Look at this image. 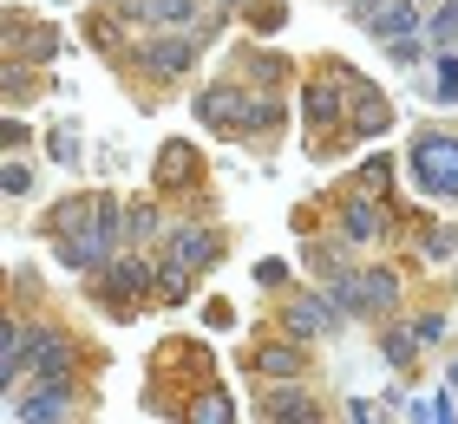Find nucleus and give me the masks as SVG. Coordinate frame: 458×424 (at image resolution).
<instances>
[{
	"label": "nucleus",
	"instance_id": "obj_18",
	"mask_svg": "<svg viewBox=\"0 0 458 424\" xmlns=\"http://www.w3.org/2000/svg\"><path fill=\"white\" fill-rule=\"evenodd\" d=\"M406 254L420 268H445L458 262V216H412L406 229Z\"/></svg>",
	"mask_w": 458,
	"mask_h": 424
},
{
	"label": "nucleus",
	"instance_id": "obj_19",
	"mask_svg": "<svg viewBox=\"0 0 458 424\" xmlns=\"http://www.w3.org/2000/svg\"><path fill=\"white\" fill-rule=\"evenodd\" d=\"M164 236H171V216H164L157 189H151V196H124V248L157 254V248H164Z\"/></svg>",
	"mask_w": 458,
	"mask_h": 424
},
{
	"label": "nucleus",
	"instance_id": "obj_25",
	"mask_svg": "<svg viewBox=\"0 0 458 424\" xmlns=\"http://www.w3.org/2000/svg\"><path fill=\"white\" fill-rule=\"evenodd\" d=\"M183 424H236V405H229L223 386H210V378H203V386L191 392V412H183Z\"/></svg>",
	"mask_w": 458,
	"mask_h": 424
},
{
	"label": "nucleus",
	"instance_id": "obj_28",
	"mask_svg": "<svg viewBox=\"0 0 458 424\" xmlns=\"http://www.w3.org/2000/svg\"><path fill=\"white\" fill-rule=\"evenodd\" d=\"M47 85V66H27V59H7V104H33V92Z\"/></svg>",
	"mask_w": 458,
	"mask_h": 424
},
{
	"label": "nucleus",
	"instance_id": "obj_23",
	"mask_svg": "<svg viewBox=\"0 0 458 424\" xmlns=\"http://www.w3.org/2000/svg\"><path fill=\"white\" fill-rule=\"evenodd\" d=\"M420 353H426V346H420V333L406 327V313H400V320H386V327H380V359H386L393 372L420 366Z\"/></svg>",
	"mask_w": 458,
	"mask_h": 424
},
{
	"label": "nucleus",
	"instance_id": "obj_20",
	"mask_svg": "<svg viewBox=\"0 0 458 424\" xmlns=\"http://www.w3.org/2000/svg\"><path fill=\"white\" fill-rule=\"evenodd\" d=\"M400 177H406V163L393 157V151H373V157H360V170L347 177V189H360V196H380V203H400L393 189H400Z\"/></svg>",
	"mask_w": 458,
	"mask_h": 424
},
{
	"label": "nucleus",
	"instance_id": "obj_36",
	"mask_svg": "<svg viewBox=\"0 0 458 424\" xmlns=\"http://www.w3.org/2000/svg\"><path fill=\"white\" fill-rule=\"evenodd\" d=\"M341 424H380V418H373V398H347V405H341Z\"/></svg>",
	"mask_w": 458,
	"mask_h": 424
},
{
	"label": "nucleus",
	"instance_id": "obj_41",
	"mask_svg": "<svg viewBox=\"0 0 458 424\" xmlns=\"http://www.w3.org/2000/svg\"><path fill=\"white\" fill-rule=\"evenodd\" d=\"M420 7H439V0H420Z\"/></svg>",
	"mask_w": 458,
	"mask_h": 424
},
{
	"label": "nucleus",
	"instance_id": "obj_24",
	"mask_svg": "<svg viewBox=\"0 0 458 424\" xmlns=\"http://www.w3.org/2000/svg\"><path fill=\"white\" fill-rule=\"evenodd\" d=\"M39 151H47L59 170H79L86 163V137H79V124H47V131H39Z\"/></svg>",
	"mask_w": 458,
	"mask_h": 424
},
{
	"label": "nucleus",
	"instance_id": "obj_43",
	"mask_svg": "<svg viewBox=\"0 0 458 424\" xmlns=\"http://www.w3.org/2000/svg\"><path fill=\"white\" fill-rule=\"evenodd\" d=\"M452 333H458V320H452Z\"/></svg>",
	"mask_w": 458,
	"mask_h": 424
},
{
	"label": "nucleus",
	"instance_id": "obj_26",
	"mask_svg": "<svg viewBox=\"0 0 458 424\" xmlns=\"http://www.w3.org/2000/svg\"><path fill=\"white\" fill-rule=\"evenodd\" d=\"M236 20H242L256 39H282V33H288V0H249Z\"/></svg>",
	"mask_w": 458,
	"mask_h": 424
},
{
	"label": "nucleus",
	"instance_id": "obj_1",
	"mask_svg": "<svg viewBox=\"0 0 458 424\" xmlns=\"http://www.w3.org/2000/svg\"><path fill=\"white\" fill-rule=\"evenodd\" d=\"M39 236L53 242V262L72 274H98L124 254V196L112 189H72L39 216Z\"/></svg>",
	"mask_w": 458,
	"mask_h": 424
},
{
	"label": "nucleus",
	"instance_id": "obj_13",
	"mask_svg": "<svg viewBox=\"0 0 458 424\" xmlns=\"http://www.w3.org/2000/svg\"><path fill=\"white\" fill-rule=\"evenodd\" d=\"M86 405V386H20L7 398V418L20 424H72Z\"/></svg>",
	"mask_w": 458,
	"mask_h": 424
},
{
	"label": "nucleus",
	"instance_id": "obj_29",
	"mask_svg": "<svg viewBox=\"0 0 458 424\" xmlns=\"http://www.w3.org/2000/svg\"><path fill=\"white\" fill-rule=\"evenodd\" d=\"M426 33H432V46H458V0L426 7Z\"/></svg>",
	"mask_w": 458,
	"mask_h": 424
},
{
	"label": "nucleus",
	"instance_id": "obj_30",
	"mask_svg": "<svg viewBox=\"0 0 458 424\" xmlns=\"http://www.w3.org/2000/svg\"><path fill=\"white\" fill-rule=\"evenodd\" d=\"M0 189L20 203V196H33V163L27 157H7V170H0Z\"/></svg>",
	"mask_w": 458,
	"mask_h": 424
},
{
	"label": "nucleus",
	"instance_id": "obj_32",
	"mask_svg": "<svg viewBox=\"0 0 458 424\" xmlns=\"http://www.w3.org/2000/svg\"><path fill=\"white\" fill-rule=\"evenodd\" d=\"M341 7H347V20H353V27H360V33H367V27H373V20H380V13L393 7V0H341Z\"/></svg>",
	"mask_w": 458,
	"mask_h": 424
},
{
	"label": "nucleus",
	"instance_id": "obj_14",
	"mask_svg": "<svg viewBox=\"0 0 458 424\" xmlns=\"http://www.w3.org/2000/svg\"><path fill=\"white\" fill-rule=\"evenodd\" d=\"M223 72H236L242 85H256V92H276V98H282L288 85H295V59L276 53L268 39H256V46H236V53H229Z\"/></svg>",
	"mask_w": 458,
	"mask_h": 424
},
{
	"label": "nucleus",
	"instance_id": "obj_40",
	"mask_svg": "<svg viewBox=\"0 0 458 424\" xmlns=\"http://www.w3.org/2000/svg\"><path fill=\"white\" fill-rule=\"evenodd\" d=\"M452 287H458V262H452Z\"/></svg>",
	"mask_w": 458,
	"mask_h": 424
},
{
	"label": "nucleus",
	"instance_id": "obj_5",
	"mask_svg": "<svg viewBox=\"0 0 458 424\" xmlns=\"http://www.w3.org/2000/svg\"><path fill=\"white\" fill-rule=\"evenodd\" d=\"M106 366V353H92L86 339H72L66 327L33 320L27 339V386H86V372Z\"/></svg>",
	"mask_w": 458,
	"mask_h": 424
},
{
	"label": "nucleus",
	"instance_id": "obj_8",
	"mask_svg": "<svg viewBox=\"0 0 458 424\" xmlns=\"http://www.w3.org/2000/svg\"><path fill=\"white\" fill-rule=\"evenodd\" d=\"M276 327H288L295 339H308V346H321V339L347 333V313L335 307V294H327V287L315 281V287H288V294H282Z\"/></svg>",
	"mask_w": 458,
	"mask_h": 424
},
{
	"label": "nucleus",
	"instance_id": "obj_27",
	"mask_svg": "<svg viewBox=\"0 0 458 424\" xmlns=\"http://www.w3.org/2000/svg\"><path fill=\"white\" fill-rule=\"evenodd\" d=\"M197 294V274L191 268H177V262H164L157 254V307H183Z\"/></svg>",
	"mask_w": 458,
	"mask_h": 424
},
{
	"label": "nucleus",
	"instance_id": "obj_16",
	"mask_svg": "<svg viewBox=\"0 0 458 424\" xmlns=\"http://www.w3.org/2000/svg\"><path fill=\"white\" fill-rule=\"evenodd\" d=\"M393 124H400L393 98H386L373 79H353V104H347V144H373V137H386Z\"/></svg>",
	"mask_w": 458,
	"mask_h": 424
},
{
	"label": "nucleus",
	"instance_id": "obj_10",
	"mask_svg": "<svg viewBox=\"0 0 458 424\" xmlns=\"http://www.w3.org/2000/svg\"><path fill=\"white\" fill-rule=\"evenodd\" d=\"M242 372L256 378V386H276V378H308V339H295L288 327L262 333L256 346L242 353Z\"/></svg>",
	"mask_w": 458,
	"mask_h": 424
},
{
	"label": "nucleus",
	"instance_id": "obj_42",
	"mask_svg": "<svg viewBox=\"0 0 458 424\" xmlns=\"http://www.w3.org/2000/svg\"><path fill=\"white\" fill-rule=\"evenodd\" d=\"M72 424H92V418H72Z\"/></svg>",
	"mask_w": 458,
	"mask_h": 424
},
{
	"label": "nucleus",
	"instance_id": "obj_12",
	"mask_svg": "<svg viewBox=\"0 0 458 424\" xmlns=\"http://www.w3.org/2000/svg\"><path fill=\"white\" fill-rule=\"evenodd\" d=\"M0 39H7V59H27V66H53V59L66 53L59 27H53V20H33L27 7H7V20H0Z\"/></svg>",
	"mask_w": 458,
	"mask_h": 424
},
{
	"label": "nucleus",
	"instance_id": "obj_3",
	"mask_svg": "<svg viewBox=\"0 0 458 424\" xmlns=\"http://www.w3.org/2000/svg\"><path fill=\"white\" fill-rule=\"evenodd\" d=\"M210 46H216V33H144L138 46L118 59V72L131 79L138 92H164V85H183V79H191Z\"/></svg>",
	"mask_w": 458,
	"mask_h": 424
},
{
	"label": "nucleus",
	"instance_id": "obj_22",
	"mask_svg": "<svg viewBox=\"0 0 458 424\" xmlns=\"http://www.w3.org/2000/svg\"><path fill=\"white\" fill-rule=\"evenodd\" d=\"M426 92H432L439 112L458 104V46H432V59H426Z\"/></svg>",
	"mask_w": 458,
	"mask_h": 424
},
{
	"label": "nucleus",
	"instance_id": "obj_39",
	"mask_svg": "<svg viewBox=\"0 0 458 424\" xmlns=\"http://www.w3.org/2000/svg\"><path fill=\"white\" fill-rule=\"evenodd\" d=\"M301 424H335V418H301Z\"/></svg>",
	"mask_w": 458,
	"mask_h": 424
},
{
	"label": "nucleus",
	"instance_id": "obj_4",
	"mask_svg": "<svg viewBox=\"0 0 458 424\" xmlns=\"http://www.w3.org/2000/svg\"><path fill=\"white\" fill-rule=\"evenodd\" d=\"M400 163H406V183L420 189V196L458 209V124H452V118H426V124H412V137H406Z\"/></svg>",
	"mask_w": 458,
	"mask_h": 424
},
{
	"label": "nucleus",
	"instance_id": "obj_21",
	"mask_svg": "<svg viewBox=\"0 0 458 424\" xmlns=\"http://www.w3.org/2000/svg\"><path fill=\"white\" fill-rule=\"evenodd\" d=\"M412 33H426V7H420V0H393V7L367 27L373 46H393V39H412ZM426 39H432V33H426Z\"/></svg>",
	"mask_w": 458,
	"mask_h": 424
},
{
	"label": "nucleus",
	"instance_id": "obj_17",
	"mask_svg": "<svg viewBox=\"0 0 458 424\" xmlns=\"http://www.w3.org/2000/svg\"><path fill=\"white\" fill-rule=\"evenodd\" d=\"M256 405H262V424H301V418H327L308 378H276V386H256Z\"/></svg>",
	"mask_w": 458,
	"mask_h": 424
},
{
	"label": "nucleus",
	"instance_id": "obj_11",
	"mask_svg": "<svg viewBox=\"0 0 458 424\" xmlns=\"http://www.w3.org/2000/svg\"><path fill=\"white\" fill-rule=\"evenodd\" d=\"M400 307H406V274L393 262H360V301H353V320L386 327V320H400Z\"/></svg>",
	"mask_w": 458,
	"mask_h": 424
},
{
	"label": "nucleus",
	"instance_id": "obj_38",
	"mask_svg": "<svg viewBox=\"0 0 458 424\" xmlns=\"http://www.w3.org/2000/svg\"><path fill=\"white\" fill-rule=\"evenodd\" d=\"M445 386L458 392V359H445Z\"/></svg>",
	"mask_w": 458,
	"mask_h": 424
},
{
	"label": "nucleus",
	"instance_id": "obj_15",
	"mask_svg": "<svg viewBox=\"0 0 458 424\" xmlns=\"http://www.w3.org/2000/svg\"><path fill=\"white\" fill-rule=\"evenodd\" d=\"M151 189L157 196H203V157L191 151L183 137L157 144V163H151Z\"/></svg>",
	"mask_w": 458,
	"mask_h": 424
},
{
	"label": "nucleus",
	"instance_id": "obj_35",
	"mask_svg": "<svg viewBox=\"0 0 458 424\" xmlns=\"http://www.w3.org/2000/svg\"><path fill=\"white\" fill-rule=\"evenodd\" d=\"M27 144H33V124L20 112H7V151H27Z\"/></svg>",
	"mask_w": 458,
	"mask_h": 424
},
{
	"label": "nucleus",
	"instance_id": "obj_9",
	"mask_svg": "<svg viewBox=\"0 0 458 424\" xmlns=\"http://www.w3.org/2000/svg\"><path fill=\"white\" fill-rule=\"evenodd\" d=\"M164 262H177V268H191L197 281L210 268H223V254H229V236L216 222H203V216H183V222H171V236H164Z\"/></svg>",
	"mask_w": 458,
	"mask_h": 424
},
{
	"label": "nucleus",
	"instance_id": "obj_6",
	"mask_svg": "<svg viewBox=\"0 0 458 424\" xmlns=\"http://www.w3.org/2000/svg\"><path fill=\"white\" fill-rule=\"evenodd\" d=\"M191 112H197L203 131H216L223 144H249V118H256V85H242L236 72H216V79L191 98Z\"/></svg>",
	"mask_w": 458,
	"mask_h": 424
},
{
	"label": "nucleus",
	"instance_id": "obj_2",
	"mask_svg": "<svg viewBox=\"0 0 458 424\" xmlns=\"http://www.w3.org/2000/svg\"><path fill=\"white\" fill-rule=\"evenodd\" d=\"M353 72L347 59H315L301 72V131L315 144V157H335V144H347V104H353Z\"/></svg>",
	"mask_w": 458,
	"mask_h": 424
},
{
	"label": "nucleus",
	"instance_id": "obj_33",
	"mask_svg": "<svg viewBox=\"0 0 458 424\" xmlns=\"http://www.w3.org/2000/svg\"><path fill=\"white\" fill-rule=\"evenodd\" d=\"M256 287L262 294H288V262H256Z\"/></svg>",
	"mask_w": 458,
	"mask_h": 424
},
{
	"label": "nucleus",
	"instance_id": "obj_31",
	"mask_svg": "<svg viewBox=\"0 0 458 424\" xmlns=\"http://www.w3.org/2000/svg\"><path fill=\"white\" fill-rule=\"evenodd\" d=\"M406 327L420 333V346H439V339L452 333V320H445V313H406Z\"/></svg>",
	"mask_w": 458,
	"mask_h": 424
},
{
	"label": "nucleus",
	"instance_id": "obj_7",
	"mask_svg": "<svg viewBox=\"0 0 458 424\" xmlns=\"http://www.w3.org/2000/svg\"><path fill=\"white\" fill-rule=\"evenodd\" d=\"M335 209V229L353 242V248H380L400 236V203H380V196H360V189H341V196H327Z\"/></svg>",
	"mask_w": 458,
	"mask_h": 424
},
{
	"label": "nucleus",
	"instance_id": "obj_37",
	"mask_svg": "<svg viewBox=\"0 0 458 424\" xmlns=\"http://www.w3.org/2000/svg\"><path fill=\"white\" fill-rule=\"evenodd\" d=\"M210 7H216V13H229V20H236V13L249 7V0H210Z\"/></svg>",
	"mask_w": 458,
	"mask_h": 424
},
{
	"label": "nucleus",
	"instance_id": "obj_34",
	"mask_svg": "<svg viewBox=\"0 0 458 424\" xmlns=\"http://www.w3.org/2000/svg\"><path fill=\"white\" fill-rule=\"evenodd\" d=\"M203 327L229 333V327H236V307H229V301H203Z\"/></svg>",
	"mask_w": 458,
	"mask_h": 424
}]
</instances>
